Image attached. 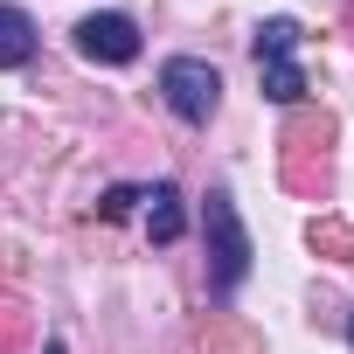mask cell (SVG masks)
<instances>
[{
  "mask_svg": "<svg viewBox=\"0 0 354 354\" xmlns=\"http://www.w3.org/2000/svg\"><path fill=\"white\" fill-rule=\"evenodd\" d=\"M139 202H146V230H153V243H181L188 216H181V195H174V181H153Z\"/></svg>",
  "mask_w": 354,
  "mask_h": 354,
  "instance_id": "cell-5",
  "label": "cell"
},
{
  "mask_svg": "<svg viewBox=\"0 0 354 354\" xmlns=\"http://www.w3.org/2000/svg\"><path fill=\"white\" fill-rule=\"evenodd\" d=\"M202 236H209V292H216V299H236V285L250 278V230H243L230 188H209V202H202Z\"/></svg>",
  "mask_w": 354,
  "mask_h": 354,
  "instance_id": "cell-1",
  "label": "cell"
},
{
  "mask_svg": "<svg viewBox=\"0 0 354 354\" xmlns=\"http://www.w3.org/2000/svg\"><path fill=\"white\" fill-rule=\"evenodd\" d=\"M77 56H91V63H132L139 56V28H132V15H84L77 21Z\"/></svg>",
  "mask_w": 354,
  "mask_h": 354,
  "instance_id": "cell-4",
  "label": "cell"
},
{
  "mask_svg": "<svg viewBox=\"0 0 354 354\" xmlns=\"http://www.w3.org/2000/svg\"><path fill=\"white\" fill-rule=\"evenodd\" d=\"M347 340H354V313H347Z\"/></svg>",
  "mask_w": 354,
  "mask_h": 354,
  "instance_id": "cell-8",
  "label": "cell"
},
{
  "mask_svg": "<svg viewBox=\"0 0 354 354\" xmlns=\"http://www.w3.org/2000/svg\"><path fill=\"white\" fill-rule=\"evenodd\" d=\"M257 84H264L271 104H299V97L313 91L306 70H299V21H292V15H271V21L257 28Z\"/></svg>",
  "mask_w": 354,
  "mask_h": 354,
  "instance_id": "cell-2",
  "label": "cell"
},
{
  "mask_svg": "<svg viewBox=\"0 0 354 354\" xmlns=\"http://www.w3.org/2000/svg\"><path fill=\"white\" fill-rule=\"evenodd\" d=\"M42 354H63V340H49V347H42Z\"/></svg>",
  "mask_w": 354,
  "mask_h": 354,
  "instance_id": "cell-7",
  "label": "cell"
},
{
  "mask_svg": "<svg viewBox=\"0 0 354 354\" xmlns=\"http://www.w3.org/2000/svg\"><path fill=\"white\" fill-rule=\"evenodd\" d=\"M160 97H167L174 118L209 125L216 104H223V77H216V63H202V56H167V63H160Z\"/></svg>",
  "mask_w": 354,
  "mask_h": 354,
  "instance_id": "cell-3",
  "label": "cell"
},
{
  "mask_svg": "<svg viewBox=\"0 0 354 354\" xmlns=\"http://www.w3.org/2000/svg\"><path fill=\"white\" fill-rule=\"evenodd\" d=\"M35 15L28 8H0V70H21L28 56H35Z\"/></svg>",
  "mask_w": 354,
  "mask_h": 354,
  "instance_id": "cell-6",
  "label": "cell"
}]
</instances>
